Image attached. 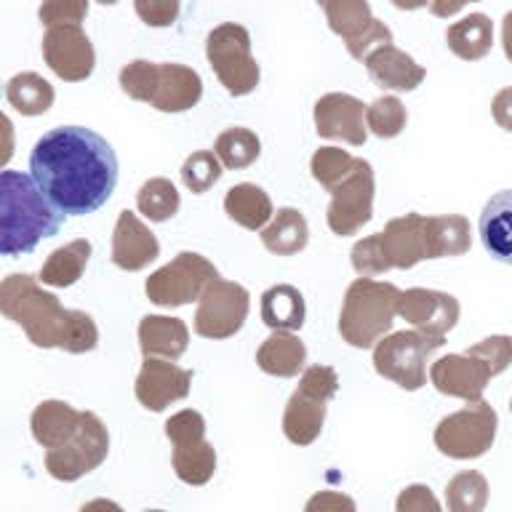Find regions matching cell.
<instances>
[{"label":"cell","mask_w":512,"mask_h":512,"mask_svg":"<svg viewBox=\"0 0 512 512\" xmlns=\"http://www.w3.org/2000/svg\"><path fill=\"white\" fill-rule=\"evenodd\" d=\"M30 176L62 216H86L102 208L118 184V158L110 142L91 128H51L30 152Z\"/></svg>","instance_id":"cell-1"},{"label":"cell","mask_w":512,"mask_h":512,"mask_svg":"<svg viewBox=\"0 0 512 512\" xmlns=\"http://www.w3.org/2000/svg\"><path fill=\"white\" fill-rule=\"evenodd\" d=\"M62 224L64 216L43 198L32 176L0 171V256L30 254Z\"/></svg>","instance_id":"cell-2"},{"label":"cell","mask_w":512,"mask_h":512,"mask_svg":"<svg viewBox=\"0 0 512 512\" xmlns=\"http://www.w3.org/2000/svg\"><path fill=\"white\" fill-rule=\"evenodd\" d=\"M0 312L14 320L16 326H22L35 347L62 350L72 310H64L54 294L43 291L38 278L27 272H14L0 280Z\"/></svg>","instance_id":"cell-3"},{"label":"cell","mask_w":512,"mask_h":512,"mask_svg":"<svg viewBox=\"0 0 512 512\" xmlns=\"http://www.w3.org/2000/svg\"><path fill=\"white\" fill-rule=\"evenodd\" d=\"M120 88L136 102L160 112H184L203 96V80L192 67L176 62H147L134 59L120 70Z\"/></svg>","instance_id":"cell-4"},{"label":"cell","mask_w":512,"mask_h":512,"mask_svg":"<svg viewBox=\"0 0 512 512\" xmlns=\"http://www.w3.org/2000/svg\"><path fill=\"white\" fill-rule=\"evenodd\" d=\"M400 288L374 278L352 280L342 302L339 334L350 347L368 350L390 334L398 315Z\"/></svg>","instance_id":"cell-5"},{"label":"cell","mask_w":512,"mask_h":512,"mask_svg":"<svg viewBox=\"0 0 512 512\" xmlns=\"http://www.w3.org/2000/svg\"><path fill=\"white\" fill-rule=\"evenodd\" d=\"M339 390V376L331 366L304 368L299 387L283 414V432L294 446L315 443L326 422V406Z\"/></svg>","instance_id":"cell-6"},{"label":"cell","mask_w":512,"mask_h":512,"mask_svg":"<svg viewBox=\"0 0 512 512\" xmlns=\"http://www.w3.org/2000/svg\"><path fill=\"white\" fill-rule=\"evenodd\" d=\"M206 56L216 78L232 96H248L259 86V64L251 54V35L243 24L227 22L208 32Z\"/></svg>","instance_id":"cell-7"},{"label":"cell","mask_w":512,"mask_h":512,"mask_svg":"<svg viewBox=\"0 0 512 512\" xmlns=\"http://www.w3.org/2000/svg\"><path fill=\"white\" fill-rule=\"evenodd\" d=\"M443 342L446 339H435L419 331H398L384 336L374 347L376 374L408 392L422 390L427 384V360L443 347Z\"/></svg>","instance_id":"cell-8"},{"label":"cell","mask_w":512,"mask_h":512,"mask_svg":"<svg viewBox=\"0 0 512 512\" xmlns=\"http://www.w3.org/2000/svg\"><path fill=\"white\" fill-rule=\"evenodd\" d=\"M219 280V270L208 262L206 256L195 251H182L168 264L155 270L144 283L147 299L158 307H184L200 302L206 288Z\"/></svg>","instance_id":"cell-9"},{"label":"cell","mask_w":512,"mask_h":512,"mask_svg":"<svg viewBox=\"0 0 512 512\" xmlns=\"http://www.w3.org/2000/svg\"><path fill=\"white\" fill-rule=\"evenodd\" d=\"M496 427H499V416L491 403L486 400L467 403L462 411L440 419L435 427V446L448 459H459V462L478 459L494 446Z\"/></svg>","instance_id":"cell-10"},{"label":"cell","mask_w":512,"mask_h":512,"mask_svg":"<svg viewBox=\"0 0 512 512\" xmlns=\"http://www.w3.org/2000/svg\"><path fill=\"white\" fill-rule=\"evenodd\" d=\"M166 438L174 446L171 462L176 478L187 486H206L216 472V451L206 440V419L184 408L166 422Z\"/></svg>","instance_id":"cell-11"},{"label":"cell","mask_w":512,"mask_h":512,"mask_svg":"<svg viewBox=\"0 0 512 512\" xmlns=\"http://www.w3.org/2000/svg\"><path fill=\"white\" fill-rule=\"evenodd\" d=\"M110 454V432L104 422L91 411L80 414V424L64 446L46 451V470L62 483H75L88 472H94Z\"/></svg>","instance_id":"cell-12"},{"label":"cell","mask_w":512,"mask_h":512,"mask_svg":"<svg viewBox=\"0 0 512 512\" xmlns=\"http://www.w3.org/2000/svg\"><path fill=\"white\" fill-rule=\"evenodd\" d=\"M328 27L342 35L352 59L366 62L376 48L392 46V32L371 14L366 0H326L323 3Z\"/></svg>","instance_id":"cell-13"},{"label":"cell","mask_w":512,"mask_h":512,"mask_svg":"<svg viewBox=\"0 0 512 512\" xmlns=\"http://www.w3.org/2000/svg\"><path fill=\"white\" fill-rule=\"evenodd\" d=\"M251 296L240 283L232 280H214L200 296L195 312V334L203 339H230L243 328L248 318Z\"/></svg>","instance_id":"cell-14"},{"label":"cell","mask_w":512,"mask_h":512,"mask_svg":"<svg viewBox=\"0 0 512 512\" xmlns=\"http://www.w3.org/2000/svg\"><path fill=\"white\" fill-rule=\"evenodd\" d=\"M371 216H374V168L368 160H360L355 174L331 192L326 222L334 235L347 238L363 230V224L371 222Z\"/></svg>","instance_id":"cell-15"},{"label":"cell","mask_w":512,"mask_h":512,"mask_svg":"<svg viewBox=\"0 0 512 512\" xmlns=\"http://www.w3.org/2000/svg\"><path fill=\"white\" fill-rule=\"evenodd\" d=\"M43 59L56 78L67 80V83H80V80L91 78L96 64L94 46L80 24H62V27L46 30Z\"/></svg>","instance_id":"cell-16"},{"label":"cell","mask_w":512,"mask_h":512,"mask_svg":"<svg viewBox=\"0 0 512 512\" xmlns=\"http://www.w3.org/2000/svg\"><path fill=\"white\" fill-rule=\"evenodd\" d=\"M459 302L456 296L446 291H432V288H408L400 291L398 315L414 326V331L435 339H446V334L459 320Z\"/></svg>","instance_id":"cell-17"},{"label":"cell","mask_w":512,"mask_h":512,"mask_svg":"<svg viewBox=\"0 0 512 512\" xmlns=\"http://www.w3.org/2000/svg\"><path fill=\"white\" fill-rule=\"evenodd\" d=\"M491 376H494V371L470 352L446 355V358L435 360L430 368V382L435 390L448 395V398L467 400V403L483 400V392H486Z\"/></svg>","instance_id":"cell-18"},{"label":"cell","mask_w":512,"mask_h":512,"mask_svg":"<svg viewBox=\"0 0 512 512\" xmlns=\"http://www.w3.org/2000/svg\"><path fill=\"white\" fill-rule=\"evenodd\" d=\"M192 371L179 368L174 360L144 358L142 371L136 376L134 392L136 400L147 411H166L171 403L184 400L190 395Z\"/></svg>","instance_id":"cell-19"},{"label":"cell","mask_w":512,"mask_h":512,"mask_svg":"<svg viewBox=\"0 0 512 512\" xmlns=\"http://www.w3.org/2000/svg\"><path fill=\"white\" fill-rule=\"evenodd\" d=\"M315 131L323 139H342L360 147L366 142V104L350 94H326L315 102Z\"/></svg>","instance_id":"cell-20"},{"label":"cell","mask_w":512,"mask_h":512,"mask_svg":"<svg viewBox=\"0 0 512 512\" xmlns=\"http://www.w3.org/2000/svg\"><path fill=\"white\" fill-rule=\"evenodd\" d=\"M160 256V243L152 235L150 227L134 214V211H120L115 232H112V262L120 270L139 272Z\"/></svg>","instance_id":"cell-21"},{"label":"cell","mask_w":512,"mask_h":512,"mask_svg":"<svg viewBox=\"0 0 512 512\" xmlns=\"http://www.w3.org/2000/svg\"><path fill=\"white\" fill-rule=\"evenodd\" d=\"M379 235L382 243L384 259L390 264V270H411L427 256V240H424V216L422 214H406L398 219H390L384 224Z\"/></svg>","instance_id":"cell-22"},{"label":"cell","mask_w":512,"mask_h":512,"mask_svg":"<svg viewBox=\"0 0 512 512\" xmlns=\"http://www.w3.org/2000/svg\"><path fill=\"white\" fill-rule=\"evenodd\" d=\"M363 64L371 80L384 91H414L427 75L422 64H416L414 56L395 46L376 48Z\"/></svg>","instance_id":"cell-23"},{"label":"cell","mask_w":512,"mask_h":512,"mask_svg":"<svg viewBox=\"0 0 512 512\" xmlns=\"http://www.w3.org/2000/svg\"><path fill=\"white\" fill-rule=\"evenodd\" d=\"M190 344L187 323L171 315H144L139 323V347L144 358L179 360Z\"/></svg>","instance_id":"cell-24"},{"label":"cell","mask_w":512,"mask_h":512,"mask_svg":"<svg viewBox=\"0 0 512 512\" xmlns=\"http://www.w3.org/2000/svg\"><path fill=\"white\" fill-rule=\"evenodd\" d=\"M483 248L496 262L512 264V190L496 192L488 200L478 219Z\"/></svg>","instance_id":"cell-25"},{"label":"cell","mask_w":512,"mask_h":512,"mask_svg":"<svg viewBox=\"0 0 512 512\" xmlns=\"http://www.w3.org/2000/svg\"><path fill=\"white\" fill-rule=\"evenodd\" d=\"M80 414L83 411H75L70 403L64 400H43L35 411H32L30 427L32 438L38 446H43L46 451H54V448L64 446L67 440L75 435L80 424Z\"/></svg>","instance_id":"cell-26"},{"label":"cell","mask_w":512,"mask_h":512,"mask_svg":"<svg viewBox=\"0 0 512 512\" xmlns=\"http://www.w3.org/2000/svg\"><path fill=\"white\" fill-rule=\"evenodd\" d=\"M256 363H259L264 374L291 379V376H299V371L307 363V347L296 334L272 331L262 342L259 352H256Z\"/></svg>","instance_id":"cell-27"},{"label":"cell","mask_w":512,"mask_h":512,"mask_svg":"<svg viewBox=\"0 0 512 512\" xmlns=\"http://www.w3.org/2000/svg\"><path fill=\"white\" fill-rule=\"evenodd\" d=\"M224 211H227L232 222L251 232L264 230L272 222V216H275L270 195L251 182L235 184V187L227 190V195H224Z\"/></svg>","instance_id":"cell-28"},{"label":"cell","mask_w":512,"mask_h":512,"mask_svg":"<svg viewBox=\"0 0 512 512\" xmlns=\"http://www.w3.org/2000/svg\"><path fill=\"white\" fill-rule=\"evenodd\" d=\"M424 240H427V256L430 259L462 256L472 246L470 222L459 214L424 216Z\"/></svg>","instance_id":"cell-29"},{"label":"cell","mask_w":512,"mask_h":512,"mask_svg":"<svg viewBox=\"0 0 512 512\" xmlns=\"http://www.w3.org/2000/svg\"><path fill=\"white\" fill-rule=\"evenodd\" d=\"M304 296L299 288L278 283V286L267 288L262 294V320L264 326L272 331H288L294 334L304 326Z\"/></svg>","instance_id":"cell-30"},{"label":"cell","mask_w":512,"mask_h":512,"mask_svg":"<svg viewBox=\"0 0 512 512\" xmlns=\"http://www.w3.org/2000/svg\"><path fill=\"white\" fill-rule=\"evenodd\" d=\"M446 43L464 62H478L494 46V24L486 14H470L446 30Z\"/></svg>","instance_id":"cell-31"},{"label":"cell","mask_w":512,"mask_h":512,"mask_svg":"<svg viewBox=\"0 0 512 512\" xmlns=\"http://www.w3.org/2000/svg\"><path fill=\"white\" fill-rule=\"evenodd\" d=\"M310 240V227L302 211L286 206L278 208V214L272 216V222L262 230V243L267 251L278 256H294L304 251Z\"/></svg>","instance_id":"cell-32"},{"label":"cell","mask_w":512,"mask_h":512,"mask_svg":"<svg viewBox=\"0 0 512 512\" xmlns=\"http://www.w3.org/2000/svg\"><path fill=\"white\" fill-rule=\"evenodd\" d=\"M88 259H91V243L86 238H78L67 243V246L56 248L54 254L48 256L43 267H40V280L43 286L67 288L75 286L86 270Z\"/></svg>","instance_id":"cell-33"},{"label":"cell","mask_w":512,"mask_h":512,"mask_svg":"<svg viewBox=\"0 0 512 512\" xmlns=\"http://www.w3.org/2000/svg\"><path fill=\"white\" fill-rule=\"evenodd\" d=\"M6 99L16 112H22L27 118L43 115L54 104V86L48 83L38 72H19L8 80Z\"/></svg>","instance_id":"cell-34"},{"label":"cell","mask_w":512,"mask_h":512,"mask_svg":"<svg viewBox=\"0 0 512 512\" xmlns=\"http://www.w3.org/2000/svg\"><path fill=\"white\" fill-rule=\"evenodd\" d=\"M259 152H262V142L251 128H227L214 142V155L219 158L222 168H230V171L248 168L259 158Z\"/></svg>","instance_id":"cell-35"},{"label":"cell","mask_w":512,"mask_h":512,"mask_svg":"<svg viewBox=\"0 0 512 512\" xmlns=\"http://www.w3.org/2000/svg\"><path fill=\"white\" fill-rule=\"evenodd\" d=\"M179 203H182L179 200V190H176L174 182L166 179V176L147 179L139 187V192H136V208L150 222H168L179 211Z\"/></svg>","instance_id":"cell-36"},{"label":"cell","mask_w":512,"mask_h":512,"mask_svg":"<svg viewBox=\"0 0 512 512\" xmlns=\"http://www.w3.org/2000/svg\"><path fill=\"white\" fill-rule=\"evenodd\" d=\"M488 504V480L483 472L464 470L448 480L446 507L448 512H483Z\"/></svg>","instance_id":"cell-37"},{"label":"cell","mask_w":512,"mask_h":512,"mask_svg":"<svg viewBox=\"0 0 512 512\" xmlns=\"http://www.w3.org/2000/svg\"><path fill=\"white\" fill-rule=\"evenodd\" d=\"M363 158H352L350 152L339 150V147H320L315 150L310 160V171L315 176V182L320 187H326L328 192H334L342 182H347L355 168L360 166Z\"/></svg>","instance_id":"cell-38"},{"label":"cell","mask_w":512,"mask_h":512,"mask_svg":"<svg viewBox=\"0 0 512 512\" xmlns=\"http://www.w3.org/2000/svg\"><path fill=\"white\" fill-rule=\"evenodd\" d=\"M408 112L398 96H379L366 107V126L379 139H392L406 128Z\"/></svg>","instance_id":"cell-39"},{"label":"cell","mask_w":512,"mask_h":512,"mask_svg":"<svg viewBox=\"0 0 512 512\" xmlns=\"http://www.w3.org/2000/svg\"><path fill=\"white\" fill-rule=\"evenodd\" d=\"M222 179V163L211 150L192 152L182 166V184L195 195H203Z\"/></svg>","instance_id":"cell-40"},{"label":"cell","mask_w":512,"mask_h":512,"mask_svg":"<svg viewBox=\"0 0 512 512\" xmlns=\"http://www.w3.org/2000/svg\"><path fill=\"white\" fill-rule=\"evenodd\" d=\"M350 259L360 278H374V275H382V272L390 270V264L384 259L379 235H368V238L358 240V243L352 246Z\"/></svg>","instance_id":"cell-41"},{"label":"cell","mask_w":512,"mask_h":512,"mask_svg":"<svg viewBox=\"0 0 512 512\" xmlns=\"http://www.w3.org/2000/svg\"><path fill=\"white\" fill-rule=\"evenodd\" d=\"M467 352L483 360V363L494 371V376H499L502 371H507L512 363V339L504 334L486 336L483 342L472 344Z\"/></svg>","instance_id":"cell-42"},{"label":"cell","mask_w":512,"mask_h":512,"mask_svg":"<svg viewBox=\"0 0 512 512\" xmlns=\"http://www.w3.org/2000/svg\"><path fill=\"white\" fill-rule=\"evenodd\" d=\"M40 22L46 24V30L51 27H62V24H80L88 14L86 0H51L40 6Z\"/></svg>","instance_id":"cell-43"},{"label":"cell","mask_w":512,"mask_h":512,"mask_svg":"<svg viewBox=\"0 0 512 512\" xmlns=\"http://www.w3.org/2000/svg\"><path fill=\"white\" fill-rule=\"evenodd\" d=\"M395 512H443L438 496L432 494L430 486L424 483H411L398 494Z\"/></svg>","instance_id":"cell-44"},{"label":"cell","mask_w":512,"mask_h":512,"mask_svg":"<svg viewBox=\"0 0 512 512\" xmlns=\"http://www.w3.org/2000/svg\"><path fill=\"white\" fill-rule=\"evenodd\" d=\"M134 8L136 14L142 16V22L150 27H168L179 16L176 0H136Z\"/></svg>","instance_id":"cell-45"},{"label":"cell","mask_w":512,"mask_h":512,"mask_svg":"<svg viewBox=\"0 0 512 512\" xmlns=\"http://www.w3.org/2000/svg\"><path fill=\"white\" fill-rule=\"evenodd\" d=\"M304 512H358V507L352 502V496L342 491H318L304 504Z\"/></svg>","instance_id":"cell-46"},{"label":"cell","mask_w":512,"mask_h":512,"mask_svg":"<svg viewBox=\"0 0 512 512\" xmlns=\"http://www.w3.org/2000/svg\"><path fill=\"white\" fill-rule=\"evenodd\" d=\"M16 150V136H14V123L8 120V115L0 110V168H6L14 158Z\"/></svg>","instance_id":"cell-47"},{"label":"cell","mask_w":512,"mask_h":512,"mask_svg":"<svg viewBox=\"0 0 512 512\" xmlns=\"http://www.w3.org/2000/svg\"><path fill=\"white\" fill-rule=\"evenodd\" d=\"M491 112H494V120L504 131H510L512 134V86L502 88L499 94L494 96V102H491Z\"/></svg>","instance_id":"cell-48"},{"label":"cell","mask_w":512,"mask_h":512,"mask_svg":"<svg viewBox=\"0 0 512 512\" xmlns=\"http://www.w3.org/2000/svg\"><path fill=\"white\" fill-rule=\"evenodd\" d=\"M80 512H126L120 507L118 502H112V499H91L80 507Z\"/></svg>","instance_id":"cell-49"},{"label":"cell","mask_w":512,"mask_h":512,"mask_svg":"<svg viewBox=\"0 0 512 512\" xmlns=\"http://www.w3.org/2000/svg\"><path fill=\"white\" fill-rule=\"evenodd\" d=\"M502 46H504V56L512 62V11H507L502 19Z\"/></svg>","instance_id":"cell-50"},{"label":"cell","mask_w":512,"mask_h":512,"mask_svg":"<svg viewBox=\"0 0 512 512\" xmlns=\"http://www.w3.org/2000/svg\"><path fill=\"white\" fill-rule=\"evenodd\" d=\"M432 11H435V14H440V16H448V14H456V11H462V3H454V6H440V3H432Z\"/></svg>","instance_id":"cell-51"},{"label":"cell","mask_w":512,"mask_h":512,"mask_svg":"<svg viewBox=\"0 0 512 512\" xmlns=\"http://www.w3.org/2000/svg\"><path fill=\"white\" fill-rule=\"evenodd\" d=\"M144 512H166V510H144Z\"/></svg>","instance_id":"cell-52"},{"label":"cell","mask_w":512,"mask_h":512,"mask_svg":"<svg viewBox=\"0 0 512 512\" xmlns=\"http://www.w3.org/2000/svg\"><path fill=\"white\" fill-rule=\"evenodd\" d=\"M510 411H512V400H510Z\"/></svg>","instance_id":"cell-53"}]
</instances>
